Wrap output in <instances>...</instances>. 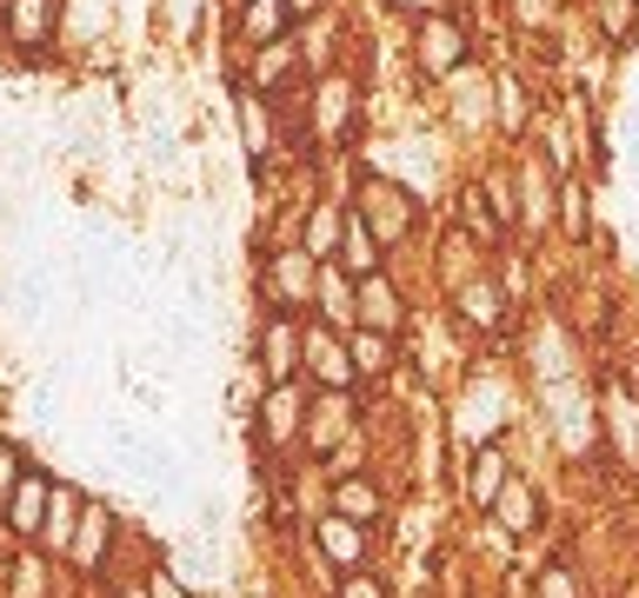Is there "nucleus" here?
<instances>
[{"mask_svg": "<svg viewBox=\"0 0 639 598\" xmlns=\"http://www.w3.org/2000/svg\"><path fill=\"white\" fill-rule=\"evenodd\" d=\"M274 293L287 306L313 300V253H287V260H274Z\"/></svg>", "mask_w": 639, "mask_h": 598, "instance_id": "obj_10", "label": "nucleus"}, {"mask_svg": "<svg viewBox=\"0 0 639 598\" xmlns=\"http://www.w3.org/2000/svg\"><path fill=\"white\" fill-rule=\"evenodd\" d=\"M414 47H420V67H427V73H453V67L466 60V34H460L446 14H427Z\"/></svg>", "mask_w": 639, "mask_h": 598, "instance_id": "obj_2", "label": "nucleus"}, {"mask_svg": "<svg viewBox=\"0 0 639 598\" xmlns=\"http://www.w3.org/2000/svg\"><path fill=\"white\" fill-rule=\"evenodd\" d=\"M267 373L274 379L293 373V326H267Z\"/></svg>", "mask_w": 639, "mask_h": 598, "instance_id": "obj_19", "label": "nucleus"}, {"mask_svg": "<svg viewBox=\"0 0 639 598\" xmlns=\"http://www.w3.org/2000/svg\"><path fill=\"white\" fill-rule=\"evenodd\" d=\"M373 253H380V239H373V226L353 213V220H347V267H353V273H373Z\"/></svg>", "mask_w": 639, "mask_h": 598, "instance_id": "obj_15", "label": "nucleus"}, {"mask_svg": "<svg viewBox=\"0 0 639 598\" xmlns=\"http://www.w3.org/2000/svg\"><path fill=\"white\" fill-rule=\"evenodd\" d=\"M240 27H247V40H287V27H293V14H287V0H247V14H240Z\"/></svg>", "mask_w": 639, "mask_h": 598, "instance_id": "obj_8", "label": "nucleus"}, {"mask_svg": "<svg viewBox=\"0 0 639 598\" xmlns=\"http://www.w3.org/2000/svg\"><path fill=\"white\" fill-rule=\"evenodd\" d=\"M386 360H393V353H386V332H360V339H353V366H373V373H380Z\"/></svg>", "mask_w": 639, "mask_h": 598, "instance_id": "obj_22", "label": "nucleus"}, {"mask_svg": "<svg viewBox=\"0 0 639 598\" xmlns=\"http://www.w3.org/2000/svg\"><path fill=\"white\" fill-rule=\"evenodd\" d=\"M107 532H114V519H107V512L88 499V505H80V526H73V546H67L80 572H94V565L107 559Z\"/></svg>", "mask_w": 639, "mask_h": 598, "instance_id": "obj_3", "label": "nucleus"}, {"mask_svg": "<svg viewBox=\"0 0 639 598\" xmlns=\"http://www.w3.org/2000/svg\"><path fill=\"white\" fill-rule=\"evenodd\" d=\"M360 326H367V332H393V326H399V300H393V286H386L380 273L360 280Z\"/></svg>", "mask_w": 639, "mask_h": 598, "instance_id": "obj_7", "label": "nucleus"}, {"mask_svg": "<svg viewBox=\"0 0 639 598\" xmlns=\"http://www.w3.org/2000/svg\"><path fill=\"white\" fill-rule=\"evenodd\" d=\"M334 505H340V519H353V526H360V519H373V512H380V492H373L367 479H347Z\"/></svg>", "mask_w": 639, "mask_h": 598, "instance_id": "obj_14", "label": "nucleus"}, {"mask_svg": "<svg viewBox=\"0 0 639 598\" xmlns=\"http://www.w3.org/2000/svg\"><path fill=\"white\" fill-rule=\"evenodd\" d=\"M393 8H420V14H433V8H440V0H393Z\"/></svg>", "mask_w": 639, "mask_h": 598, "instance_id": "obj_28", "label": "nucleus"}, {"mask_svg": "<svg viewBox=\"0 0 639 598\" xmlns=\"http://www.w3.org/2000/svg\"><path fill=\"white\" fill-rule=\"evenodd\" d=\"M320 552H327L334 565H347V572H353V565H360V552H367V546H360V526H353V519H340V512H334V519H320Z\"/></svg>", "mask_w": 639, "mask_h": 598, "instance_id": "obj_9", "label": "nucleus"}, {"mask_svg": "<svg viewBox=\"0 0 639 598\" xmlns=\"http://www.w3.org/2000/svg\"><path fill=\"white\" fill-rule=\"evenodd\" d=\"M120 598H147V591H120Z\"/></svg>", "mask_w": 639, "mask_h": 598, "instance_id": "obj_29", "label": "nucleus"}, {"mask_svg": "<svg viewBox=\"0 0 639 598\" xmlns=\"http://www.w3.org/2000/svg\"><path fill=\"white\" fill-rule=\"evenodd\" d=\"M360 220H380V239H399V233L414 226V194L393 187V180H373L360 194Z\"/></svg>", "mask_w": 639, "mask_h": 598, "instance_id": "obj_1", "label": "nucleus"}, {"mask_svg": "<svg viewBox=\"0 0 639 598\" xmlns=\"http://www.w3.org/2000/svg\"><path fill=\"white\" fill-rule=\"evenodd\" d=\"M21 479H27V466H21V453L14 446H0V512L14 505V492H21Z\"/></svg>", "mask_w": 639, "mask_h": 598, "instance_id": "obj_20", "label": "nucleus"}, {"mask_svg": "<svg viewBox=\"0 0 639 598\" xmlns=\"http://www.w3.org/2000/svg\"><path fill=\"white\" fill-rule=\"evenodd\" d=\"M147 598H187V591H181V585H174L167 572H153V585H147Z\"/></svg>", "mask_w": 639, "mask_h": 598, "instance_id": "obj_27", "label": "nucleus"}, {"mask_svg": "<svg viewBox=\"0 0 639 598\" xmlns=\"http://www.w3.org/2000/svg\"><path fill=\"white\" fill-rule=\"evenodd\" d=\"M466 220H473V233H479V239H493V233H500V226H493V213L479 207V194H466Z\"/></svg>", "mask_w": 639, "mask_h": 598, "instance_id": "obj_24", "label": "nucleus"}, {"mask_svg": "<svg viewBox=\"0 0 639 598\" xmlns=\"http://www.w3.org/2000/svg\"><path fill=\"white\" fill-rule=\"evenodd\" d=\"M460 313L479 319V326H493V319H500V293H493V286H460Z\"/></svg>", "mask_w": 639, "mask_h": 598, "instance_id": "obj_17", "label": "nucleus"}, {"mask_svg": "<svg viewBox=\"0 0 639 598\" xmlns=\"http://www.w3.org/2000/svg\"><path fill=\"white\" fill-rule=\"evenodd\" d=\"M240 140H247V160L267 153V107L254 94H240Z\"/></svg>", "mask_w": 639, "mask_h": 598, "instance_id": "obj_13", "label": "nucleus"}, {"mask_svg": "<svg viewBox=\"0 0 639 598\" xmlns=\"http://www.w3.org/2000/svg\"><path fill=\"white\" fill-rule=\"evenodd\" d=\"M67 512H73V492H54V505H47V539H54V546H73Z\"/></svg>", "mask_w": 639, "mask_h": 598, "instance_id": "obj_21", "label": "nucleus"}, {"mask_svg": "<svg viewBox=\"0 0 639 598\" xmlns=\"http://www.w3.org/2000/svg\"><path fill=\"white\" fill-rule=\"evenodd\" d=\"M306 360H313V373L327 366V379H334V386H353V360H347V353H334L327 339H306Z\"/></svg>", "mask_w": 639, "mask_h": 598, "instance_id": "obj_16", "label": "nucleus"}, {"mask_svg": "<svg viewBox=\"0 0 639 598\" xmlns=\"http://www.w3.org/2000/svg\"><path fill=\"white\" fill-rule=\"evenodd\" d=\"M14 598H47V578H40V559H21V565H14Z\"/></svg>", "mask_w": 639, "mask_h": 598, "instance_id": "obj_23", "label": "nucleus"}, {"mask_svg": "<svg viewBox=\"0 0 639 598\" xmlns=\"http://www.w3.org/2000/svg\"><path fill=\"white\" fill-rule=\"evenodd\" d=\"M347 239V220L340 213H327V207H320L313 220H306V253H313V260H334V246Z\"/></svg>", "mask_w": 639, "mask_h": 598, "instance_id": "obj_12", "label": "nucleus"}, {"mask_svg": "<svg viewBox=\"0 0 639 598\" xmlns=\"http://www.w3.org/2000/svg\"><path fill=\"white\" fill-rule=\"evenodd\" d=\"M54 14H60V0H14V14H8V34L21 47H40L54 34Z\"/></svg>", "mask_w": 639, "mask_h": 598, "instance_id": "obj_5", "label": "nucleus"}, {"mask_svg": "<svg viewBox=\"0 0 639 598\" xmlns=\"http://www.w3.org/2000/svg\"><path fill=\"white\" fill-rule=\"evenodd\" d=\"M466 492H473L479 505H493V499L507 492V459H500V446H479V453L466 459Z\"/></svg>", "mask_w": 639, "mask_h": 598, "instance_id": "obj_4", "label": "nucleus"}, {"mask_svg": "<svg viewBox=\"0 0 639 598\" xmlns=\"http://www.w3.org/2000/svg\"><path fill=\"white\" fill-rule=\"evenodd\" d=\"M632 21H639V0H600V27H606V40H626Z\"/></svg>", "mask_w": 639, "mask_h": 598, "instance_id": "obj_18", "label": "nucleus"}, {"mask_svg": "<svg viewBox=\"0 0 639 598\" xmlns=\"http://www.w3.org/2000/svg\"><path fill=\"white\" fill-rule=\"evenodd\" d=\"M47 492H54V485H47L40 472L21 479V492H14V505H8V526H14V532H40V526H47Z\"/></svg>", "mask_w": 639, "mask_h": 598, "instance_id": "obj_6", "label": "nucleus"}, {"mask_svg": "<svg viewBox=\"0 0 639 598\" xmlns=\"http://www.w3.org/2000/svg\"><path fill=\"white\" fill-rule=\"evenodd\" d=\"M340 598H386V591H380V578H360V572H353V578L340 585Z\"/></svg>", "mask_w": 639, "mask_h": 598, "instance_id": "obj_26", "label": "nucleus"}, {"mask_svg": "<svg viewBox=\"0 0 639 598\" xmlns=\"http://www.w3.org/2000/svg\"><path fill=\"white\" fill-rule=\"evenodd\" d=\"M539 598H573V578H567V572H559V565H553V572L539 578Z\"/></svg>", "mask_w": 639, "mask_h": 598, "instance_id": "obj_25", "label": "nucleus"}, {"mask_svg": "<svg viewBox=\"0 0 639 598\" xmlns=\"http://www.w3.org/2000/svg\"><path fill=\"white\" fill-rule=\"evenodd\" d=\"M493 519H500V526H507V532H526V526H533V519H539V499H533V492H526V485H507V492H500V499H493Z\"/></svg>", "mask_w": 639, "mask_h": 598, "instance_id": "obj_11", "label": "nucleus"}]
</instances>
